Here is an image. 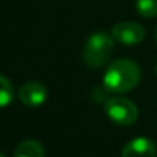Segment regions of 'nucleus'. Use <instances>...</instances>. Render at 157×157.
<instances>
[{"instance_id": "nucleus-1", "label": "nucleus", "mask_w": 157, "mask_h": 157, "mask_svg": "<svg viewBox=\"0 0 157 157\" xmlns=\"http://www.w3.org/2000/svg\"><path fill=\"white\" fill-rule=\"evenodd\" d=\"M140 68L129 59H119L109 63L103 75V86L108 93L123 94L132 91L140 82Z\"/></svg>"}, {"instance_id": "nucleus-2", "label": "nucleus", "mask_w": 157, "mask_h": 157, "mask_svg": "<svg viewBox=\"0 0 157 157\" xmlns=\"http://www.w3.org/2000/svg\"><path fill=\"white\" fill-rule=\"evenodd\" d=\"M113 51H114L113 36H109L103 31H97V33H93L86 39V42L83 45L82 57H83V62L86 66L100 68L109 60Z\"/></svg>"}, {"instance_id": "nucleus-3", "label": "nucleus", "mask_w": 157, "mask_h": 157, "mask_svg": "<svg viewBox=\"0 0 157 157\" xmlns=\"http://www.w3.org/2000/svg\"><path fill=\"white\" fill-rule=\"evenodd\" d=\"M103 109H105V114L108 116V119L120 126H129L139 117V109H137L136 103L132 100H129L126 97H120V96L108 97L103 103Z\"/></svg>"}, {"instance_id": "nucleus-4", "label": "nucleus", "mask_w": 157, "mask_h": 157, "mask_svg": "<svg viewBox=\"0 0 157 157\" xmlns=\"http://www.w3.org/2000/svg\"><path fill=\"white\" fill-rule=\"evenodd\" d=\"M111 36L116 42L131 46V45L140 43L145 39V29L142 25L134 23V22H120L113 26Z\"/></svg>"}, {"instance_id": "nucleus-5", "label": "nucleus", "mask_w": 157, "mask_h": 157, "mask_svg": "<svg viewBox=\"0 0 157 157\" xmlns=\"http://www.w3.org/2000/svg\"><path fill=\"white\" fill-rule=\"evenodd\" d=\"M19 100L28 108H37L45 103L48 97V91L40 82H26L17 91Z\"/></svg>"}, {"instance_id": "nucleus-6", "label": "nucleus", "mask_w": 157, "mask_h": 157, "mask_svg": "<svg viewBox=\"0 0 157 157\" xmlns=\"http://www.w3.org/2000/svg\"><path fill=\"white\" fill-rule=\"evenodd\" d=\"M157 145L146 137H136L129 140L122 151V157H155Z\"/></svg>"}, {"instance_id": "nucleus-7", "label": "nucleus", "mask_w": 157, "mask_h": 157, "mask_svg": "<svg viewBox=\"0 0 157 157\" xmlns=\"http://www.w3.org/2000/svg\"><path fill=\"white\" fill-rule=\"evenodd\" d=\"M14 157H45V146L34 139L23 140L17 145Z\"/></svg>"}, {"instance_id": "nucleus-8", "label": "nucleus", "mask_w": 157, "mask_h": 157, "mask_svg": "<svg viewBox=\"0 0 157 157\" xmlns=\"http://www.w3.org/2000/svg\"><path fill=\"white\" fill-rule=\"evenodd\" d=\"M14 99V88L8 78L0 74V108L8 106Z\"/></svg>"}, {"instance_id": "nucleus-9", "label": "nucleus", "mask_w": 157, "mask_h": 157, "mask_svg": "<svg viewBox=\"0 0 157 157\" xmlns=\"http://www.w3.org/2000/svg\"><path fill=\"white\" fill-rule=\"evenodd\" d=\"M136 11L145 19L157 17V0H136Z\"/></svg>"}, {"instance_id": "nucleus-10", "label": "nucleus", "mask_w": 157, "mask_h": 157, "mask_svg": "<svg viewBox=\"0 0 157 157\" xmlns=\"http://www.w3.org/2000/svg\"><path fill=\"white\" fill-rule=\"evenodd\" d=\"M154 40H155V45H157V26H155V31H154Z\"/></svg>"}, {"instance_id": "nucleus-11", "label": "nucleus", "mask_w": 157, "mask_h": 157, "mask_svg": "<svg viewBox=\"0 0 157 157\" xmlns=\"http://www.w3.org/2000/svg\"><path fill=\"white\" fill-rule=\"evenodd\" d=\"M155 74H157V63H155Z\"/></svg>"}, {"instance_id": "nucleus-12", "label": "nucleus", "mask_w": 157, "mask_h": 157, "mask_svg": "<svg viewBox=\"0 0 157 157\" xmlns=\"http://www.w3.org/2000/svg\"><path fill=\"white\" fill-rule=\"evenodd\" d=\"M0 157H5V155H3V154H0Z\"/></svg>"}]
</instances>
